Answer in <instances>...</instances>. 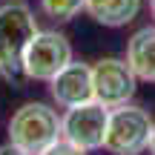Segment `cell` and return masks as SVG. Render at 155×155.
<instances>
[{"instance_id":"cell-1","label":"cell","mask_w":155,"mask_h":155,"mask_svg":"<svg viewBox=\"0 0 155 155\" xmlns=\"http://www.w3.org/2000/svg\"><path fill=\"white\" fill-rule=\"evenodd\" d=\"M38 17H35L32 6L23 0H9L0 3V78L15 86L26 81L23 72V58L38 35Z\"/></svg>"},{"instance_id":"cell-2","label":"cell","mask_w":155,"mask_h":155,"mask_svg":"<svg viewBox=\"0 0 155 155\" xmlns=\"http://www.w3.org/2000/svg\"><path fill=\"white\" fill-rule=\"evenodd\" d=\"M63 138V118L49 104L29 101L9 118V141L20 150L38 155L49 144Z\"/></svg>"},{"instance_id":"cell-3","label":"cell","mask_w":155,"mask_h":155,"mask_svg":"<svg viewBox=\"0 0 155 155\" xmlns=\"http://www.w3.org/2000/svg\"><path fill=\"white\" fill-rule=\"evenodd\" d=\"M152 118L144 106L124 104L109 109V124H106L104 150L109 155H141L150 147Z\"/></svg>"},{"instance_id":"cell-4","label":"cell","mask_w":155,"mask_h":155,"mask_svg":"<svg viewBox=\"0 0 155 155\" xmlns=\"http://www.w3.org/2000/svg\"><path fill=\"white\" fill-rule=\"evenodd\" d=\"M75 61L72 55V43L63 32H55V29H40L32 38L26 49V58H23V72H26V81H43L49 83L52 78L61 72L63 66Z\"/></svg>"},{"instance_id":"cell-5","label":"cell","mask_w":155,"mask_h":155,"mask_svg":"<svg viewBox=\"0 0 155 155\" xmlns=\"http://www.w3.org/2000/svg\"><path fill=\"white\" fill-rule=\"evenodd\" d=\"M92 86L95 101L104 104L106 109H115L135 98L138 78L127 63V58H101L92 63Z\"/></svg>"},{"instance_id":"cell-6","label":"cell","mask_w":155,"mask_h":155,"mask_svg":"<svg viewBox=\"0 0 155 155\" xmlns=\"http://www.w3.org/2000/svg\"><path fill=\"white\" fill-rule=\"evenodd\" d=\"M63 138L69 144L81 147V150L92 152V150H104V138H106V124H109V109L98 101L72 106L63 112Z\"/></svg>"},{"instance_id":"cell-7","label":"cell","mask_w":155,"mask_h":155,"mask_svg":"<svg viewBox=\"0 0 155 155\" xmlns=\"http://www.w3.org/2000/svg\"><path fill=\"white\" fill-rule=\"evenodd\" d=\"M49 95L61 109L89 104L95 101V86H92V66L83 61H72L49 81Z\"/></svg>"},{"instance_id":"cell-8","label":"cell","mask_w":155,"mask_h":155,"mask_svg":"<svg viewBox=\"0 0 155 155\" xmlns=\"http://www.w3.org/2000/svg\"><path fill=\"white\" fill-rule=\"evenodd\" d=\"M127 63L138 81L155 83V23L144 26L127 40Z\"/></svg>"},{"instance_id":"cell-9","label":"cell","mask_w":155,"mask_h":155,"mask_svg":"<svg viewBox=\"0 0 155 155\" xmlns=\"http://www.w3.org/2000/svg\"><path fill=\"white\" fill-rule=\"evenodd\" d=\"M141 9H144V0H86L83 6V12L106 29H121L132 23L141 15Z\"/></svg>"},{"instance_id":"cell-10","label":"cell","mask_w":155,"mask_h":155,"mask_svg":"<svg viewBox=\"0 0 155 155\" xmlns=\"http://www.w3.org/2000/svg\"><path fill=\"white\" fill-rule=\"evenodd\" d=\"M83 6H86V0H40L43 15L58 20V23H66L72 17H78L83 12Z\"/></svg>"},{"instance_id":"cell-11","label":"cell","mask_w":155,"mask_h":155,"mask_svg":"<svg viewBox=\"0 0 155 155\" xmlns=\"http://www.w3.org/2000/svg\"><path fill=\"white\" fill-rule=\"evenodd\" d=\"M38 155H89V152H86V150H81V147H75V144H69L66 138H61V141L49 144L43 152H38Z\"/></svg>"},{"instance_id":"cell-12","label":"cell","mask_w":155,"mask_h":155,"mask_svg":"<svg viewBox=\"0 0 155 155\" xmlns=\"http://www.w3.org/2000/svg\"><path fill=\"white\" fill-rule=\"evenodd\" d=\"M0 155H32V152L20 150V147H15V144L9 141V144H3V147H0Z\"/></svg>"},{"instance_id":"cell-13","label":"cell","mask_w":155,"mask_h":155,"mask_svg":"<svg viewBox=\"0 0 155 155\" xmlns=\"http://www.w3.org/2000/svg\"><path fill=\"white\" fill-rule=\"evenodd\" d=\"M147 150H150V155H155V124H152V132H150V147H147Z\"/></svg>"},{"instance_id":"cell-14","label":"cell","mask_w":155,"mask_h":155,"mask_svg":"<svg viewBox=\"0 0 155 155\" xmlns=\"http://www.w3.org/2000/svg\"><path fill=\"white\" fill-rule=\"evenodd\" d=\"M150 15H152V23H155V0H150Z\"/></svg>"}]
</instances>
